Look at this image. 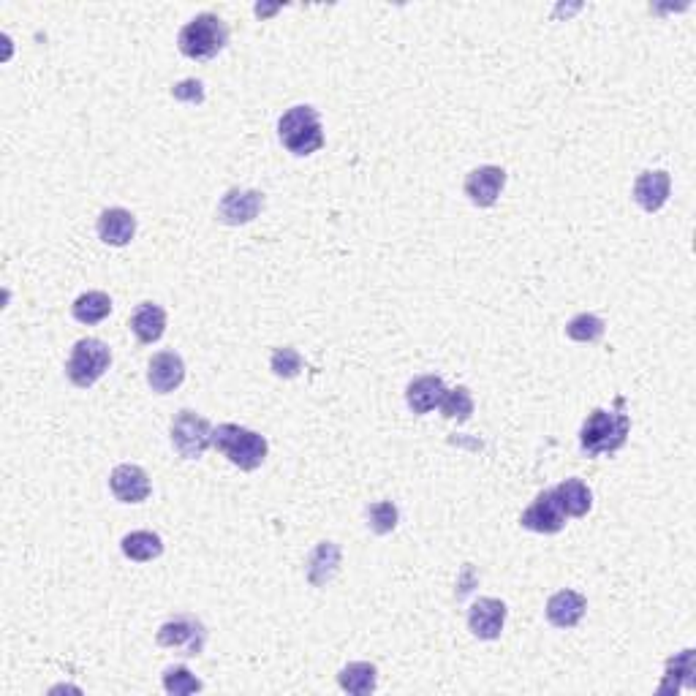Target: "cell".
<instances>
[{
  "instance_id": "cell-22",
  "label": "cell",
  "mask_w": 696,
  "mask_h": 696,
  "mask_svg": "<svg viewBox=\"0 0 696 696\" xmlns=\"http://www.w3.org/2000/svg\"><path fill=\"white\" fill-rule=\"evenodd\" d=\"M338 686L346 691V694L354 696H368L376 691L378 686V669L368 661H354L348 667L340 669Z\"/></svg>"
},
{
  "instance_id": "cell-4",
  "label": "cell",
  "mask_w": 696,
  "mask_h": 696,
  "mask_svg": "<svg viewBox=\"0 0 696 696\" xmlns=\"http://www.w3.org/2000/svg\"><path fill=\"white\" fill-rule=\"evenodd\" d=\"M278 136L283 147L294 155H310L324 147V128H321L319 112L308 104L291 107L278 120Z\"/></svg>"
},
{
  "instance_id": "cell-14",
  "label": "cell",
  "mask_w": 696,
  "mask_h": 696,
  "mask_svg": "<svg viewBox=\"0 0 696 696\" xmlns=\"http://www.w3.org/2000/svg\"><path fill=\"white\" fill-rule=\"evenodd\" d=\"M669 191H672V177L661 169H648L634 183V202L645 213H658L669 202Z\"/></svg>"
},
{
  "instance_id": "cell-20",
  "label": "cell",
  "mask_w": 696,
  "mask_h": 696,
  "mask_svg": "<svg viewBox=\"0 0 696 696\" xmlns=\"http://www.w3.org/2000/svg\"><path fill=\"white\" fill-rule=\"evenodd\" d=\"M120 550H123V555H126L128 561L150 563L164 555V542H161V536L153 531H131L128 536H123Z\"/></svg>"
},
{
  "instance_id": "cell-5",
  "label": "cell",
  "mask_w": 696,
  "mask_h": 696,
  "mask_svg": "<svg viewBox=\"0 0 696 696\" xmlns=\"http://www.w3.org/2000/svg\"><path fill=\"white\" fill-rule=\"evenodd\" d=\"M109 365H112V351H109L107 343L98 338H82L71 348L66 376L74 387L87 389L107 373Z\"/></svg>"
},
{
  "instance_id": "cell-29",
  "label": "cell",
  "mask_w": 696,
  "mask_h": 696,
  "mask_svg": "<svg viewBox=\"0 0 696 696\" xmlns=\"http://www.w3.org/2000/svg\"><path fill=\"white\" fill-rule=\"evenodd\" d=\"M672 677L683 680V686H694V650H683L677 658H669L667 677H664V683H661V694H664V688L672 683Z\"/></svg>"
},
{
  "instance_id": "cell-28",
  "label": "cell",
  "mask_w": 696,
  "mask_h": 696,
  "mask_svg": "<svg viewBox=\"0 0 696 696\" xmlns=\"http://www.w3.org/2000/svg\"><path fill=\"white\" fill-rule=\"evenodd\" d=\"M164 688L166 694L174 696L196 694V691H202V680H196L188 667H169L164 672Z\"/></svg>"
},
{
  "instance_id": "cell-13",
  "label": "cell",
  "mask_w": 696,
  "mask_h": 696,
  "mask_svg": "<svg viewBox=\"0 0 696 696\" xmlns=\"http://www.w3.org/2000/svg\"><path fill=\"white\" fill-rule=\"evenodd\" d=\"M185 381V362L174 351H158L147 365V384L158 395H169Z\"/></svg>"
},
{
  "instance_id": "cell-3",
  "label": "cell",
  "mask_w": 696,
  "mask_h": 696,
  "mask_svg": "<svg viewBox=\"0 0 696 696\" xmlns=\"http://www.w3.org/2000/svg\"><path fill=\"white\" fill-rule=\"evenodd\" d=\"M229 44V25L218 17V14H199L191 22H185L180 36H177V47L185 58L191 60H210L223 47Z\"/></svg>"
},
{
  "instance_id": "cell-12",
  "label": "cell",
  "mask_w": 696,
  "mask_h": 696,
  "mask_svg": "<svg viewBox=\"0 0 696 696\" xmlns=\"http://www.w3.org/2000/svg\"><path fill=\"white\" fill-rule=\"evenodd\" d=\"M264 207V194L261 191H242V188H232L226 191L218 204V218L229 226H242L251 223Z\"/></svg>"
},
{
  "instance_id": "cell-10",
  "label": "cell",
  "mask_w": 696,
  "mask_h": 696,
  "mask_svg": "<svg viewBox=\"0 0 696 696\" xmlns=\"http://www.w3.org/2000/svg\"><path fill=\"white\" fill-rule=\"evenodd\" d=\"M109 487L120 503H142L150 495V476L142 465L123 463L109 476Z\"/></svg>"
},
{
  "instance_id": "cell-25",
  "label": "cell",
  "mask_w": 696,
  "mask_h": 696,
  "mask_svg": "<svg viewBox=\"0 0 696 696\" xmlns=\"http://www.w3.org/2000/svg\"><path fill=\"white\" fill-rule=\"evenodd\" d=\"M566 335L577 343H596L604 338V321L596 313H580L566 324Z\"/></svg>"
},
{
  "instance_id": "cell-24",
  "label": "cell",
  "mask_w": 696,
  "mask_h": 696,
  "mask_svg": "<svg viewBox=\"0 0 696 696\" xmlns=\"http://www.w3.org/2000/svg\"><path fill=\"white\" fill-rule=\"evenodd\" d=\"M441 414L452 422H468L471 414H474V395L468 387L446 389L444 400H441Z\"/></svg>"
},
{
  "instance_id": "cell-17",
  "label": "cell",
  "mask_w": 696,
  "mask_h": 696,
  "mask_svg": "<svg viewBox=\"0 0 696 696\" xmlns=\"http://www.w3.org/2000/svg\"><path fill=\"white\" fill-rule=\"evenodd\" d=\"M446 395V384L441 376H419L406 389V403L414 414H430L441 406Z\"/></svg>"
},
{
  "instance_id": "cell-21",
  "label": "cell",
  "mask_w": 696,
  "mask_h": 696,
  "mask_svg": "<svg viewBox=\"0 0 696 696\" xmlns=\"http://www.w3.org/2000/svg\"><path fill=\"white\" fill-rule=\"evenodd\" d=\"M555 490V498L561 501V509L566 512V517H585L593 506V493L590 487L580 479H563Z\"/></svg>"
},
{
  "instance_id": "cell-6",
  "label": "cell",
  "mask_w": 696,
  "mask_h": 696,
  "mask_svg": "<svg viewBox=\"0 0 696 696\" xmlns=\"http://www.w3.org/2000/svg\"><path fill=\"white\" fill-rule=\"evenodd\" d=\"M169 435H172L174 452L185 460H199L213 446V425L188 408L174 416Z\"/></svg>"
},
{
  "instance_id": "cell-9",
  "label": "cell",
  "mask_w": 696,
  "mask_h": 696,
  "mask_svg": "<svg viewBox=\"0 0 696 696\" xmlns=\"http://www.w3.org/2000/svg\"><path fill=\"white\" fill-rule=\"evenodd\" d=\"M506 604L493 596L476 599L468 609V629L476 639H498L506 626Z\"/></svg>"
},
{
  "instance_id": "cell-15",
  "label": "cell",
  "mask_w": 696,
  "mask_h": 696,
  "mask_svg": "<svg viewBox=\"0 0 696 696\" xmlns=\"http://www.w3.org/2000/svg\"><path fill=\"white\" fill-rule=\"evenodd\" d=\"M588 609V599L577 593V590H558L555 596L547 601V620L555 629H574Z\"/></svg>"
},
{
  "instance_id": "cell-16",
  "label": "cell",
  "mask_w": 696,
  "mask_h": 696,
  "mask_svg": "<svg viewBox=\"0 0 696 696\" xmlns=\"http://www.w3.org/2000/svg\"><path fill=\"white\" fill-rule=\"evenodd\" d=\"M136 234V218L123 207H109L98 215V237L107 245L123 248L134 240Z\"/></svg>"
},
{
  "instance_id": "cell-30",
  "label": "cell",
  "mask_w": 696,
  "mask_h": 696,
  "mask_svg": "<svg viewBox=\"0 0 696 696\" xmlns=\"http://www.w3.org/2000/svg\"><path fill=\"white\" fill-rule=\"evenodd\" d=\"M172 96L183 98V101H202V82H194V79L180 82V85L172 90Z\"/></svg>"
},
{
  "instance_id": "cell-27",
  "label": "cell",
  "mask_w": 696,
  "mask_h": 696,
  "mask_svg": "<svg viewBox=\"0 0 696 696\" xmlns=\"http://www.w3.org/2000/svg\"><path fill=\"white\" fill-rule=\"evenodd\" d=\"M302 354L297 351V348L291 346H283V348H275L270 357V368L272 373L278 378H297L302 370Z\"/></svg>"
},
{
  "instance_id": "cell-1",
  "label": "cell",
  "mask_w": 696,
  "mask_h": 696,
  "mask_svg": "<svg viewBox=\"0 0 696 696\" xmlns=\"http://www.w3.org/2000/svg\"><path fill=\"white\" fill-rule=\"evenodd\" d=\"M631 433V419L626 414L604 411L596 408L590 411L588 419L582 422L580 430V449L588 457L615 455L618 449L626 446Z\"/></svg>"
},
{
  "instance_id": "cell-23",
  "label": "cell",
  "mask_w": 696,
  "mask_h": 696,
  "mask_svg": "<svg viewBox=\"0 0 696 696\" xmlns=\"http://www.w3.org/2000/svg\"><path fill=\"white\" fill-rule=\"evenodd\" d=\"M71 313L79 324H98L112 313V300H109L107 291H85L71 305Z\"/></svg>"
},
{
  "instance_id": "cell-2",
  "label": "cell",
  "mask_w": 696,
  "mask_h": 696,
  "mask_svg": "<svg viewBox=\"0 0 696 696\" xmlns=\"http://www.w3.org/2000/svg\"><path fill=\"white\" fill-rule=\"evenodd\" d=\"M213 446L229 457V463L237 465L240 471H256L270 452L264 435L253 433L248 427L232 425V422L213 427Z\"/></svg>"
},
{
  "instance_id": "cell-26",
  "label": "cell",
  "mask_w": 696,
  "mask_h": 696,
  "mask_svg": "<svg viewBox=\"0 0 696 696\" xmlns=\"http://www.w3.org/2000/svg\"><path fill=\"white\" fill-rule=\"evenodd\" d=\"M397 506L392 501H376L373 506H368V525L370 531L378 533V536H387L397 528Z\"/></svg>"
},
{
  "instance_id": "cell-18",
  "label": "cell",
  "mask_w": 696,
  "mask_h": 696,
  "mask_svg": "<svg viewBox=\"0 0 696 696\" xmlns=\"http://www.w3.org/2000/svg\"><path fill=\"white\" fill-rule=\"evenodd\" d=\"M131 332L145 346L161 340L166 332V310L161 305H155V302H142L131 316Z\"/></svg>"
},
{
  "instance_id": "cell-19",
  "label": "cell",
  "mask_w": 696,
  "mask_h": 696,
  "mask_svg": "<svg viewBox=\"0 0 696 696\" xmlns=\"http://www.w3.org/2000/svg\"><path fill=\"white\" fill-rule=\"evenodd\" d=\"M340 569V547L335 542H321L308 558V582L313 588H324Z\"/></svg>"
},
{
  "instance_id": "cell-8",
  "label": "cell",
  "mask_w": 696,
  "mask_h": 696,
  "mask_svg": "<svg viewBox=\"0 0 696 696\" xmlns=\"http://www.w3.org/2000/svg\"><path fill=\"white\" fill-rule=\"evenodd\" d=\"M522 528L533 533H558L566 525V512L561 509V501L555 498V490H544L536 495V501L522 512Z\"/></svg>"
},
{
  "instance_id": "cell-7",
  "label": "cell",
  "mask_w": 696,
  "mask_h": 696,
  "mask_svg": "<svg viewBox=\"0 0 696 696\" xmlns=\"http://www.w3.org/2000/svg\"><path fill=\"white\" fill-rule=\"evenodd\" d=\"M158 645L161 648L180 650V656H202L207 645V629L194 615H174L158 629Z\"/></svg>"
},
{
  "instance_id": "cell-11",
  "label": "cell",
  "mask_w": 696,
  "mask_h": 696,
  "mask_svg": "<svg viewBox=\"0 0 696 696\" xmlns=\"http://www.w3.org/2000/svg\"><path fill=\"white\" fill-rule=\"evenodd\" d=\"M503 185H506V172L501 166H479L474 172L465 177V196L476 204V207H493L501 196Z\"/></svg>"
}]
</instances>
